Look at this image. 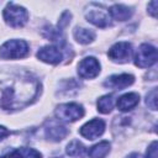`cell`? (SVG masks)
Listing matches in <instances>:
<instances>
[{"mask_svg":"<svg viewBox=\"0 0 158 158\" xmlns=\"http://www.w3.org/2000/svg\"><path fill=\"white\" fill-rule=\"evenodd\" d=\"M40 83L30 75L0 79V109L17 110L28 105L40 93Z\"/></svg>","mask_w":158,"mask_h":158,"instance_id":"1","label":"cell"},{"mask_svg":"<svg viewBox=\"0 0 158 158\" xmlns=\"http://www.w3.org/2000/svg\"><path fill=\"white\" fill-rule=\"evenodd\" d=\"M4 20L11 27H22L28 20V12L25 7L9 2L4 9Z\"/></svg>","mask_w":158,"mask_h":158,"instance_id":"2","label":"cell"},{"mask_svg":"<svg viewBox=\"0 0 158 158\" xmlns=\"http://www.w3.org/2000/svg\"><path fill=\"white\" fill-rule=\"evenodd\" d=\"M28 54V44L22 40H10L0 47V58L17 59Z\"/></svg>","mask_w":158,"mask_h":158,"instance_id":"3","label":"cell"},{"mask_svg":"<svg viewBox=\"0 0 158 158\" xmlns=\"http://www.w3.org/2000/svg\"><path fill=\"white\" fill-rule=\"evenodd\" d=\"M56 116L58 120L67 121V122H74L84 116V109L81 105L75 104V102L62 104L56 109Z\"/></svg>","mask_w":158,"mask_h":158,"instance_id":"4","label":"cell"},{"mask_svg":"<svg viewBox=\"0 0 158 158\" xmlns=\"http://www.w3.org/2000/svg\"><path fill=\"white\" fill-rule=\"evenodd\" d=\"M157 62V49L156 47L143 43L136 52L135 56V64L139 68H148Z\"/></svg>","mask_w":158,"mask_h":158,"instance_id":"5","label":"cell"},{"mask_svg":"<svg viewBox=\"0 0 158 158\" xmlns=\"http://www.w3.org/2000/svg\"><path fill=\"white\" fill-rule=\"evenodd\" d=\"M85 17L89 22H91L93 25L98 26V27H107L111 22H110V15L109 11H106V9H104L102 6H99L96 4H91L90 7L88 9Z\"/></svg>","mask_w":158,"mask_h":158,"instance_id":"6","label":"cell"},{"mask_svg":"<svg viewBox=\"0 0 158 158\" xmlns=\"http://www.w3.org/2000/svg\"><path fill=\"white\" fill-rule=\"evenodd\" d=\"M131 53H132V47L128 42H117L109 49L107 56L114 62L126 63L130 60Z\"/></svg>","mask_w":158,"mask_h":158,"instance_id":"7","label":"cell"},{"mask_svg":"<svg viewBox=\"0 0 158 158\" xmlns=\"http://www.w3.org/2000/svg\"><path fill=\"white\" fill-rule=\"evenodd\" d=\"M100 73V63L94 57L84 58L78 65V74L84 79H93Z\"/></svg>","mask_w":158,"mask_h":158,"instance_id":"8","label":"cell"},{"mask_svg":"<svg viewBox=\"0 0 158 158\" xmlns=\"http://www.w3.org/2000/svg\"><path fill=\"white\" fill-rule=\"evenodd\" d=\"M105 131V122L100 118H94L80 127V135L86 139H95Z\"/></svg>","mask_w":158,"mask_h":158,"instance_id":"9","label":"cell"},{"mask_svg":"<svg viewBox=\"0 0 158 158\" xmlns=\"http://www.w3.org/2000/svg\"><path fill=\"white\" fill-rule=\"evenodd\" d=\"M37 58L49 64H58L63 59V53L56 46H46L37 52Z\"/></svg>","mask_w":158,"mask_h":158,"instance_id":"10","label":"cell"},{"mask_svg":"<svg viewBox=\"0 0 158 158\" xmlns=\"http://www.w3.org/2000/svg\"><path fill=\"white\" fill-rule=\"evenodd\" d=\"M133 81H135V77L131 74H116V75H111L110 78H107L104 85L110 89L122 90L127 88L128 85H131Z\"/></svg>","mask_w":158,"mask_h":158,"instance_id":"11","label":"cell"},{"mask_svg":"<svg viewBox=\"0 0 158 158\" xmlns=\"http://www.w3.org/2000/svg\"><path fill=\"white\" fill-rule=\"evenodd\" d=\"M44 132H46V136H47L48 139L56 141V142L63 139L68 135V130L64 126H62V125H59V123H57L54 121H51L46 126Z\"/></svg>","mask_w":158,"mask_h":158,"instance_id":"12","label":"cell"},{"mask_svg":"<svg viewBox=\"0 0 158 158\" xmlns=\"http://www.w3.org/2000/svg\"><path fill=\"white\" fill-rule=\"evenodd\" d=\"M139 102V95L137 93H127L118 98L117 100V109L120 111H128L136 107Z\"/></svg>","mask_w":158,"mask_h":158,"instance_id":"13","label":"cell"},{"mask_svg":"<svg viewBox=\"0 0 158 158\" xmlns=\"http://www.w3.org/2000/svg\"><path fill=\"white\" fill-rule=\"evenodd\" d=\"M0 158H42L41 153L37 152L33 148H19V149H14L4 156H1Z\"/></svg>","mask_w":158,"mask_h":158,"instance_id":"14","label":"cell"},{"mask_svg":"<svg viewBox=\"0 0 158 158\" xmlns=\"http://www.w3.org/2000/svg\"><path fill=\"white\" fill-rule=\"evenodd\" d=\"M132 12L133 11L130 7H127L125 5H118V4L111 6L110 10H109V15L112 19L117 20V21H126V20H128L132 16Z\"/></svg>","mask_w":158,"mask_h":158,"instance_id":"15","label":"cell"},{"mask_svg":"<svg viewBox=\"0 0 158 158\" xmlns=\"http://www.w3.org/2000/svg\"><path fill=\"white\" fill-rule=\"evenodd\" d=\"M110 152V143L107 141H101L98 144L93 146L88 152L90 158H105Z\"/></svg>","mask_w":158,"mask_h":158,"instance_id":"16","label":"cell"},{"mask_svg":"<svg viewBox=\"0 0 158 158\" xmlns=\"http://www.w3.org/2000/svg\"><path fill=\"white\" fill-rule=\"evenodd\" d=\"M86 153H88L86 147L79 141H72L67 146V154L73 158H83L86 156Z\"/></svg>","mask_w":158,"mask_h":158,"instance_id":"17","label":"cell"},{"mask_svg":"<svg viewBox=\"0 0 158 158\" xmlns=\"http://www.w3.org/2000/svg\"><path fill=\"white\" fill-rule=\"evenodd\" d=\"M74 38H75L79 43L86 44V43H90L91 41H94V38H95V33H94L91 30L81 28V27H77V28L74 30Z\"/></svg>","mask_w":158,"mask_h":158,"instance_id":"18","label":"cell"},{"mask_svg":"<svg viewBox=\"0 0 158 158\" xmlns=\"http://www.w3.org/2000/svg\"><path fill=\"white\" fill-rule=\"evenodd\" d=\"M114 107V96L104 95L98 100V110L101 114H109Z\"/></svg>","mask_w":158,"mask_h":158,"instance_id":"19","label":"cell"},{"mask_svg":"<svg viewBox=\"0 0 158 158\" xmlns=\"http://www.w3.org/2000/svg\"><path fill=\"white\" fill-rule=\"evenodd\" d=\"M146 104L149 109L152 110H157V89H152L148 94H147V99H146Z\"/></svg>","mask_w":158,"mask_h":158,"instance_id":"20","label":"cell"},{"mask_svg":"<svg viewBox=\"0 0 158 158\" xmlns=\"http://www.w3.org/2000/svg\"><path fill=\"white\" fill-rule=\"evenodd\" d=\"M157 141H153L151 143V146L148 147L147 149V158H158V154H157Z\"/></svg>","mask_w":158,"mask_h":158,"instance_id":"21","label":"cell"},{"mask_svg":"<svg viewBox=\"0 0 158 158\" xmlns=\"http://www.w3.org/2000/svg\"><path fill=\"white\" fill-rule=\"evenodd\" d=\"M69 19H70V12H68V11L63 12V15L60 16V20H59V22H58V27H59V30H60L62 27H64L65 25L69 23V21H70Z\"/></svg>","mask_w":158,"mask_h":158,"instance_id":"22","label":"cell"},{"mask_svg":"<svg viewBox=\"0 0 158 158\" xmlns=\"http://www.w3.org/2000/svg\"><path fill=\"white\" fill-rule=\"evenodd\" d=\"M157 5H158V2L157 1H152V2H149L148 4V11H149V14L153 16V17H156V14H157Z\"/></svg>","mask_w":158,"mask_h":158,"instance_id":"23","label":"cell"},{"mask_svg":"<svg viewBox=\"0 0 158 158\" xmlns=\"http://www.w3.org/2000/svg\"><path fill=\"white\" fill-rule=\"evenodd\" d=\"M9 133H10V132H9V130H7L6 127L0 126V141H1V139H4Z\"/></svg>","mask_w":158,"mask_h":158,"instance_id":"24","label":"cell"},{"mask_svg":"<svg viewBox=\"0 0 158 158\" xmlns=\"http://www.w3.org/2000/svg\"><path fill=\"white\" fill-rule=\"evenodd\" d=\"M127 158H143L141 154H138V153H132V154H130Z\"/></svg>","mask_w":158,"mask_h":158,"instance_id":"25","label":"cell"}]
</instances>
